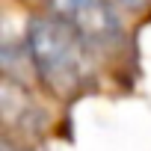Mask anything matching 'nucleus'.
Listing matches in <instances>:
<instances>
[{"label":"nucleus","mask_w":151,"mask_h":151,"mask_svg":"<svg viewBox=\"0 0 151 151\" xmlns=\"http://www.w3.org/2000/svg\"><path fill=\"white\" fill-rule=\"evenodd\" d=\"M24 45L36 77L56 98H74L92 83V47L56 15L30 18Z\"/></svg>","instance_id":"f257e3e1"},{"label":"nucleus","mask_w":151,"mask_h":151,"mask_svg":"<svg viewBox=\"0 0 151 151\" xmlns=\"http://www.w3.org/2000/svg\"><path fill=\"white\" fill-rule=\"evenodd\" d=\"M50 12L65 21L92 50H122L127 30L110 0H45Z\"/></svg>","instance_id":"f03ea898"},{"label":"nucleus","mask_w":151,"mask_h":151,"mask_svg":"<svg viewBox=\"0 0 151 151\" xmlns=\"http://www.w3.org/2000/svg\"><path fill=\"white\" fill-rule=\"evenodd\" d=\"M0 113H3L6 133L39 136L45 130V124H47L45 110L33 101L27 86L12 83V80H3V89H0Z\"/></svg>","instance_id":"7ed1b4c3"},{"label":"nucleus","mask_w":151,"mask_h":151,"mask_svg":"<svg viewBox=\"0 0 151 151\" xmlns=\"http://www.w3.org/2000/svg\"><path fill=\"white\" fill-rule=\"evenodd\" d=\"M0 151H27L24 145H18L12 139V133H3V142H0Z\"/></svg>","instance_id":"20e7f679"},{"label":"nucleus","mask_w":151,"mask_h":151,"mask_svg":"<svg viewBox=\"0 0 151 151\" xmlns=\"http://www.w3.org/2000/svg\"><path fill=\"white\" fill-rule=\"evenodd\" d=\"M116 3H122V6H127V9H139L145 0H116Z\"/></svg>","instance_id":"39448f33"}]
</instances>
